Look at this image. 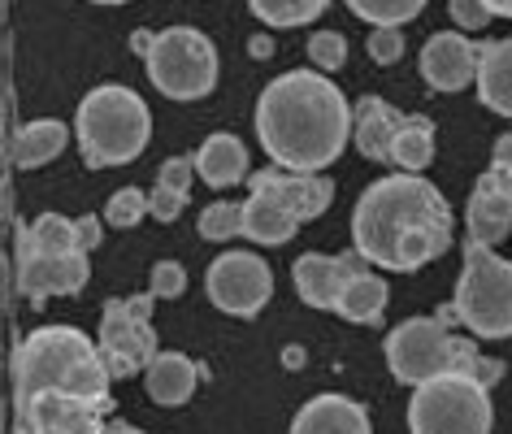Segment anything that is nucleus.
Returning <instances> with one entry per match:
<instances>
[{"label": "nucleus", "mask_w": 512, "mask_h": 434, "mask_svg": "<svg viewBox=\"0 0 512 434\" xmlns=\"http://www.w3.org/2000/svg\"><path fill=\"white\" fill-rule=\"evenodd\" d=\"M92 265H87V248L57 252V257H22L18 261V291L31 304H44L48 296H74L87 287Z\"/></svg>", "instance_id": "obj_13"}, {"label": "nucleus", "mask_w": 512, "mask_h": 434, "mask_svg": "<svg viewBox=\"0 0 512 434\" xmlns=\"http://www.w3.org/2000/svg\"><path fill=\"white\" fill-rule=\"evenodd\" d=\"M14 434H31V430H22V426H18V430H14Z\"/></svg>", "instance_id": "obj_42"}, {"label": "nucleus", "mask_w": 512, "mask_h": 434, "mask_svg": "<svg viewBox=\"0 0 512 434\" xmlns=\"http://www.w3.org/2000/svg\"><path fill=\"white\" fill-rule=\"evenodd\" d=\"M447 18L465 31H482L486 22L495 18V9L486 5V0H447Z\"/></svg>", "instance_id": "obj_33"}, {"label": "nucleus", "mask_w": 512, "mask_h": 434, "mask_svg": "<svg viewBox=\"0 0 512 434\" xmlns=\"http://www.w3.org/2000/svg\"><path fill=\"white\" fill-rule=\"evenodd\" d=\"M296 231H300V217L291 213L283 200H274L270 191H252V196L243 200V235H248L252 244L278 248Z\"/></svg>", "instance_id": "obj_20"}, {"label": "nucleus", "mask_w": 512, "mask_h": 434, "mask_svg": "<svg viewBox=\"0 0 512 434\" xmlns=\"http://www.w3.org/2000/svg\"><path fill=\"white\" fill-rule=\"evenodd\" d=\"M152 291L148 296L109 300L100 313V352L113 378H135L139 369L157 361V330H152Z\"/></svg>", "instance_id": "obj_9"}, {"label": "nucleus", "mask_w": 512, "mask_h": 434, "mask_svg": "<svg viewBox=\"0 0 512 434\" xmlns=\"http://www.w3.org/2000/svg\"><path fill=\"white\" fill-rule=\"evenodd\" d=\"M74 131H79L83 161L92 170H109V165L139 161V152L148 148V135H152V118L139 92L122 83H100L96 92L83 96Z\"/></svg>", "instance_id": "obj_5"}, {"label": "nucleus", "mask_w": 512, "mask_h": 434, "mask_svg": "<svg viewBox=\"0 0 512 434\" xmlns=\"http://www.w3.org/2000/svg\"><path fill=\"white\" fill-rule=\"evenodd\" d=\"M113 369L105 365L100 343H92L74 326H44L31 330L14 352V400L40 391L87 395V400H109Z\"/></svg>", "instance_id": "obj_3"}, {"label": "nucleus", "mask_w": 512, "mask_h": 434, "mask_svg": "<svg viewBox=\"0 0 512 434\" xmlns=\"http://www.w3.org/2000/svg\"><path fill=\"white\" fill-rule=\"evenodd\" d=\"M18 426L31 434H105L113 400H87V395L40 391L27 400H14Z\"/></svg>", "instance_id": "obj_11"}, {"label": "nucleus", "mask_w": 512, "mask_h": 434, "mask_svg": "<svg viewBox=\"0 0 512 434\" xmlns=\"http://www.w3.org/2000/svg\"><path fill=\"white\" fill-rule=\"evenodd\" d=\"M144 70L161 96L204 100L217 87V48L196 27H170L144 53Z\"/></svg>", "instance_id": "obj_8"}, {"label": "nucleus", "mask_w": 512, "mask_h": 434, "mask_svg": "<svg viewBox=\"0 0 512 434\" xmlns=\"http://www.w3.org/2000/svg\"><path fill=\"white\" fill-rule=\"evenodd\" d=\"M79 244H83L87 252L100 248V217H92V213L79 217Z\"/></svg>", "instance_id": "obj_36"}, {"label": "nucleus", "mask_w": 512, "mask_h": 434, "mask_svg": "<svg viewBox=\"0 0 512 434\" xmlns=\"http://www.w3.org/2000/svg\"><path fill=\"white\" fill-rule=\"evenodd\" d=\"M452 313L478 339H512V261L486 244H465Z\"/></svg>", "instance_id": "obj_6"}, {"label": "nucleus", "mask_w": 512, "mask_h": 434, "mask_svg": "<svg viewBox=\"0 0 512 434\" xmlns=\"http://www.w3.org/2000/svg\"><path fill=\"white\" fill-rule=\"evenodd\" d=\"M486 5H491L499 18H512V0H486Z\"/></svg>", "instance_id": "obj_40"}, {"label": "nucleus", "mask_w": 512, "mask_h": 434, "mask_svg": "<svg viewBox=\"0 0 512 434\" xmlns=\"http://www.w3.org/2000/svg\"><path fill=\"white\" fill-rule=\"evenodd\" d=\"M382 309H387V283H382L378 274H352L348 278V287H343V296H339V317H348V322H361V326H374Z\"/></svg>", "instance_id": "obj_25"}, {"label": "nucleus", "mask_w": 512, "mask_h": 434, "mask_svg": "<svg viewBox=\"0 0 512 434\" xmlns=\"http://www.w3.org/2000/svg\"><path fill=\"white\" fill-rule=\"evenodd\" d=\"M352 244L382 270L413 274L452 248V204L417 174L378 178L352 209Z\"/></svg>", "instance_id": "obj_1"}, {"label": "nucleus", "mask_w": 512, "mask_h": 434, "mask_svg": "<svg viewBox=\"0 0 512 434\" xmlns=\"http://www.w3.org/2000/svg\"><path fill=\"white\" fill-rule=\"evenodd\" d=\"M74 248H83L79 222H70V217H61V213L35 217L27 231L18 235V261L22 257H57V252H74Z\"/></svg>", "instance_id": "obj_24"}, {"label": "nucleus", "mask_w": 512, "mask_h": 434, "mask_svg": "<svg viewBox=\"0 0 512 434\" xmlns=\"http://www.w3.org/2000/svg\"><path fill=\"white\" fill-rule=\"evenodd\" d=\"M365 270V252H343V257H322V252H304L296 261V291L309 309H339V296L352 274Z\"/></svg>", "instance_id": "obj_14"}, {"label": "nucleus", "mask_w": 512, "mask_h": 434, "mask_svg": "<svg viewBox=\"0 0 512 434\" xmlns=\"http://www.w3.org/2000/svg\"><path fill=\"white\" fill-rule=\"evenodd\" d=\"M491 157H495L499 170H512V135H499V139H495V152H491Z\"/></svg>", "instance_id": "obj_37"}, {"label": "nucleus", "mask_w": 512, "mask_h": 434, "mask_svg": "<svg viewBox=\"0 0 512 434\" xmlns=\"http://www.w3.org/2000/svg\"><path fill=\"white\" fill-rule=\"evenodd\" d=\"M387 369L395 382L404 387H421V382L439 378V374H469L495 387L504 378V365L491 356H478L469 339H460L447 330V317H408L404 326H395L387 335Z\"/></svg>", "instance_id": "obj_4"}, {"label": "nucleus", "mask_w": 512, "mask_h": 434, "mask_svg": "<svg viewBox=\"0 0 512 434\" xmlns=\"http://www.w3.org/2000/svg\"><path fill=\"white\" fill-rule=\"evenodd\" d=\"M66 139H70V131H66V122H57V118L27 122L14 135V165L18 170H40V165H48L53 157L66 152Z\"/></svg>", "instance_id": "obj_23"}, {"label": "nucleus", "mask_w": 512, "mask_h": 434, "mask_svg": "<svg viewBox=\"0 0 512 434\" xmlns=\"http://www.w3.org/2000/svg\"><path fill=\"white\" fill-rule=\"evenodd\" d=\"M309 57H313V66H322L326 74L343 70V61H348V40H343L339 31H317L309 40Z\"/></svg>", "instance_id": "obj_31"}, {"label": "nucleus", "mask_w": 512, "mask_h": 434, "mask_svg": "<svg viewBox=\"0 0 512 434\" xmlns=\"http://www.w3.org/2000/svg\"><path fill=\"white\" fill-rule=\"evenodd\" d=\"M369 57H374L378 66H395V61L404 57L400 27H374V35H369Z\"/></svg>", "instance_id": "obj_34"}, {"label": "nucleus", "mask_w": 512, "mask_h": 434, "mask_svg": "<svg viewBox=\"0 0 512 434\" xmlns=\"http://www.w3.org/2000/svg\"><path fill=\"white\" fill-rule=\"evenodd\" d=\"M196 382H200V369L183 352H157V361L144 369V391H148V400H157L161 408L187 404Z\"/></svg>", "instance_id": "obj_19"}, {"label": "nucleus", "mask_w": 512, "mask_h": 434, "mask_svg": "<svg viewBox=\"0 0 512 434\" xmlns=\"http://www.w3.org/2000/svg\"><path fill=\"white\" fill-rule=\"evenodd\" d=\"M400 113H391L387 100L378 96H361L352 109V139L361 148V157L369 161H391V144H395V131H400Z\"/></svg>", "instance_id": "obj_18"}, {"label": "nucleus", "mask_w": 512, "mask_h": 434, "mask_svg": "<svg viewBox=\"0 0 512 434\" xmlns=\"http://www.w3.org/2000/svg\"><path fill=\"white\" fill-rule=\"evenodd\" d=\"M235 235H243V204L217 200V204H209V209L200 213V239L222 244V239H235Z\"/></svg>", "instance_id": "obj_29"}, {"label": "nucleus", "mask_w": 512, "mask_h": 434, "mask_svg": "<svg viewBox=\"0 0 512 434\" xmlns=\"http://www.w3.org/2000/svg\"><path fill=\"white\" fill-rule=\"evenodd\" d=\"M256 135L274 165L317 174L348 148L352 109L326 74L291 70L278 74L256 100Z\"/></svg>", "instance_id": "obj_2"}, {"label": "nucleus", "mask_w": 512, "mask_h": 434, "mask_svg": "<svg viewBox=\"0 0 512 434\" xmlns=\"http://www.w3.org/2000/svg\"><path fill=\"white\" fill-rule=\"evenodd\" d=\"M248 191H270V196L283 200L300 222L322 217L330 209V200H335V183H326V178H317V174H304V170H287V165L256 170L248 178Z\"/></svg>", "instance_id": "obj_16"}, {"label": "nucleus", "mask_w": 512, "mask_h": 434, "mask_svg": "<svg viewBox=\"0 0 512 434\" xmlns=\"http://www.w3.org/2000/svg\"><path fill=\"white\" fill-rule=\"evenodd\" d=\"M204 291L222 313L230 317H256L274 296V274L270 265L252 252H226L209 265L204 274Z\"/></svg>", "instance_id": "obj_10"}, {"label": "nucleus", "mask_w": 512, "mask_h": 434, "mask_svg": "<svg viewBox=\"0 0 512 434\" xmlns=\"http://www.w3.org/2000/svg\"><path fill=\"white\" fill-rule=\"evenodd\" d=\"M391 161L404 165L408 174L426 170L434 161V122L430 118H404L400 131H395V144H391Z\"/></svg>", "instance_id": "obj_26"}, {"label": "nucleus", "mask_w": 512, "mask_h": 434, "mask_svg": "<svg viewBox=\"0 0 512 434\" xmlns=\"http://www.w3.org/2000/svg\"><path fill=\"white\" fill-rule=\"evenodd\" d=\"M491 387L469 374H439L413 387L408 430L413 434H491Z\"/></svg>", "instance_id": "obj_7"}, {"label": "nucleus", "mask_w": 512, "mask_h": 434, "mask_svg": "<svg viewBox=\"0 0 512 434\" xmlns=\"http://www.w3.org/2000/svg\"><path fill=\"white\" fill-rule=\"evenodd\" d=\"M248 53H252L256 61H265V57L274 53V48H270V40H252V44H248Z\"/></svg>", "instance_id": "obj_39"}, {"label": "nucleus", "mask_w": 512, "mask_h": 434, "mask_svg": "<svg viewBox=\"0 0 512 434\" xmlns=\"http://www.w3.org/2000/svg\"><path fill=\"white\" fill-rule=\"evenodd\" d=\"M92 5H126V0H92Z\"/></svg>", "instance_id": "obj_41"}, {"label": "nucleus", "mask_w": 512, "mask_h": 434, "mask_svg": "<svg viewBox=\"0 0 512 434\" xmlns=\"http://www.w3.org/2000/svg\"><path fill=\"white\" fill-rule=\"evenodd\" d=\"M144 213H152V204H148V196L139 187L113 191L109 204H105V222L118 226V231H131V226H139V217H144Z\"/></svg>", "instance_id": "obj_30"}, {"label": "nucleus", "mask_w": 512, "mask_h": 434, "mask_svg": "<svg viewBox=\"0 0 512 434\" xmlns=\"http://www.w3.org/2000/svg\"><path fill=\"white\" fill-rule=\"evenodd\" d=\"M148 204H152V217H157V222H174V217L183 213L187 196L183 191H174V187H165V183H157V191L148 196Z\"/></svg>", "instance_id": "obj_35"}, {"label": "nucleus", "mask_w": 512, "mask_h": 434, "mask_svg": "<svg viewBox=\"0 0 512 434\" xmlns=\"http://www.w3.org/2000/svg\"><path fill=\"white\" fill-rule=\"evenodd\" d=\"M105 434H144L139 426H131V421H109L105 426Z\"/></svg>", "instance_id": "obj_38"}, {"label": "nucleus", "mask_w": 512, "mask_h": 434, "mask_svg": "<svg viewBox=\"0 0 512 434\" xmlns=\"http://www.w3.org/2000/svg\"><path fill=\"white\" fill-rule=\"evenodd\" d=\"M196 174L209 187H235L248 174V148L235 135H209L196 152Z\"/></svg>", "instance_id": "obj_22"}, {"label": "nucleus", "mask_w": 512, "mask_h": 434, "mask_svg": "<svg viewBox=\"0 0 512 434\" xmlns=\"http://www.w3.org/2000/svg\"><path fill=\"white\" fill-rule=\"evenodd\" d=\"M478 61H482V44H469L456 31H439L421 48V79L434 92H465L469 83H478Z\"/></svg>", "instance_id": "obj_12"}, {"label": "nucleus", "mask_w": 512, "mask_h": 434, "mask_svg": "<svg viewBox=\"0 0 512 434\" xmlns=\"http://www.w3.org/2000/svg\"><path fill=\"white\" fill-rule=\"evenodd\" d=\"M512 231V170L491 165L469 196V244H499Z\"/></svg>", "instance_id": "obj_15"}, {"label": "nucleus", "mask_w": 512, "mask_h": 434, "mask_svg": "<svg viewBox=\"0 0 512 434\" xmlns=\"http://www.w3.org/2000/svg\"><path fill=\"white\" fill-rule=\"evenodd\" d=\"M478 100L499 118H512V40L482 44L478 61Z\"/></svg>", "instance_id": "obj_21"}, {"label": "nucleus", "mask_w": 512, "mask_h": 434, "mask_svg": "<svg viewBox=\"0 0 512 434\" xmlns=\"http://www.w3.org/2000/svg\"><path fill=\"white\" fill-rule=\"evenodd\" d=\"M430 0H348V9L356 18H365L369 27H404L413 22Z\"/></svg>", "instance_id": "obj_28"}, {"label": "nucleus", "mask_w": 512, "mask_h": 434, "mask_svg": "<svg viewBox=\"0 0 512 434\" xmlns=\"http://www.w3.org/2000/svg\"><path fill=\"white\" fill-rule=\"evenodd\" d=\"M291 434H374L365 404L348 395H313L291 421Z\"/></svg>", "instance_id": "obj_17"}, {"label": "nucleus", "mask_w": 512, "mask_h": 434, "mask_svg": "<svg viewBox=\"0 0 512 434\" xmlns=\"http://www.w3.org/2000/svg\"><path fill=\"white\" fill-rule=\"evenodd\" d=\"M148 291L157 300H178L187 291V270L178 261H161L152 265V278H148Z\"/></svg>", "instance_id": "obj_32"}, {"label": "nucleus", "mask_w": 512, "mask_h": 434, "mask_svg": "<svg viewBox=\"0 0 512 434\" xmlns=\"http://www.w3.org/2000/svg\"><path fill=\"white\" fill-rule=\"evenodd\" d=\"M326 5L330 0H248V9L265 27H309L326 14Z\"/></svg>", "instance_id": "obj_27"}]
</instances>
